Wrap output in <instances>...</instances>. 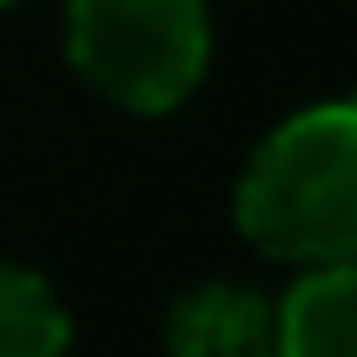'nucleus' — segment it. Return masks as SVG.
<instances>
[{"label": "nucleus", "mask_w": 357, "mask_h": 357, "mask_svg": "<svg viewBox=\"0 0 357 357\" xmlns=\"http://www.w3.org/2000/svg\"><path fill=\"white\" fill-rule=\"evenodd\" d=\"M0 7H7V0H0Z\"/></svg>", "instance_id": "nucleus-6"}, {"label": "nucleus", "mask_w": 357, "mask_h": 357, "mask_svg": "<svg viewBox=\"0 0 357 357\" xmlns=\"http://www.w3.org/2000/svg\"><path fill=\"white\" fill-rule=\"evenodd\" d=\"M66 324L60 298L40 271L0 265V357H66Z\"/></svg>", "instance_id": "nucleus-5"}, {"label": "nucleus", "mask_w": 357, "mask_h": 357, "mask_svg": "<svg viewBox=\"0 0 357 357\" xmlns=\"http://www.w3.org/2000/svg\"><path fill=\"white\" fill-rule=\"evenodd\" d=\"M172 357H271V305L245 284H199L166 318Z\"/></svg>", "instance_id": "nucleus-4"}, {"label": "nucleus", "mask_w": 357, "mask_h": 357, "mask_svg": "<svg viewBox=\"0 0 357 357\" xmlns=\"http://www.w3.org/2000/svg\"><path fill=\"white\" fill-rule=\"evenodd\" d=\"M271 357H357V271L305 265V278L271 311Z\"/></svg>", "instance_id": "nucleus-3"}, {"label": "nucleus", "mask_w": 357, "mask_h": 357, "mask_svg": "<svg viewBox=\"0 0 357 357\" xmlns=\"http://www.w3.org/2000/svg\"><path fill=\"white\" fill-rule=\"evenodd\" d=\"M73 66L132 113H166L205 79V0H66Z\"/></svg>", "instance_id": "nucleus-2"}, {"label": "nucleus", "mask_w": 357, "mask_h": 357, "mask_svg": "<svg viewBox=\"0 0 357 357\" xmlns=\"http://www.w3.org/2000/svg\"><path fill=\"white\" fill-rule=\"evenodd\" d=\"M238 231L265 258L344 265L357 252V113L344 100L284 119L238 178Z\"/></svg>", "instance_id": "nucleus-1"}]
</instances>
